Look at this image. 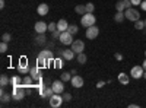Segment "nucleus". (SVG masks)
<instances>
[{
	"label": "nucleus",
	"mask_w": 146,
	"mask_h": 108,
	"mask_svg": "<svg viewBox=\"0 0 146 108\" xmlns=\"http://www.w3.org/2000/svg\"><path fill=\"white\" fill-rule=\"evenodd\" d=\"M27 95V88L23 85L19 86H12V98L16 99V101H22Z\"/></svg>",
	"instance_id": "f257e3e1"
},
{
	"label": "nucleus",
	"mask_w": 146,
	"mask_h": 108,
	"mask_svg": "<svg viewBox=\"0 0 146 108\" xmlns=\"http://www.w3.org/2000/svg\"><path fill=\"white\" fill-rule=\"evenodd\" d=\"M95 22H96V18L94 16V13H85L80 18V25L85 28H89V27L95 25Z\"/></svg>",
	"instance_id": "f03ea898"
},
{
	"label": "nucleus",
	"mask_w": 146,
	"mask_h": 108,
	"mask_svg": "<svg viewBox=\"0 0 146 108\" xmlns=\"http://www.w3.org/2000/svg\"><path fill=\"white\" fill-rule=\"evenodd\" d=\"M29 64H28V58L27 57H21L19 63H18V72L21 75H29Z\"/></svg>",
	"instance_id": "7ed1b4c3"
},
{
	"label": "nucleus",
	"mask_w": 146,
	"mask_h": 108,
	"mask_svg": "<svg viewBox=\"0 0 146 108\" xmlns=\"http://www.w3.org/2000/svg\"><path fill=\"white\" fill-rule=\"evenodd\" d=\"M126 19L131 21V22H136L137 19H140V13H139V10L135 9V7H129L126 9Z\"/></svg>",
	"instance_id": "20e7f679"
},
{
	"label": "nucleus",
	"mask_w": 146,
	"mask_h": 108,
	"mask_svg": "<svg viewBox=\"0 0 146 108\" xmlns=\"http://www.w3.org/2000/svg\"><path fill=\"white\" fill-rule=\"evenodd\" d=\"M85 35H86L88 40H95V38L100 35V28L96 27V25H92V27L86 28V32H85Z\"/></svg>",
	"instance_id": "39448f33"
},
{
	"label": "nucleus",
	"mask_w": 146,
	"mask_h": 108,
	"mask_svg": "<svg viewBox=\"0 0 146 108\" xmlns=\"http://www.w3.org/2000/svg\"><path fill=\"white\" fill-rule=\"evenodd\" d=\"M63 97H62V95H60V93H53L51 95V98H50V107H53V108H57V107H60V105H62L63 104Z\"/></svg>",
	"instance_id": "423d86ee"
},
{
	"label": "nucleus",
	"mask_w": 146,
	"mask_h": 108,
	"mask_svg": "<svg viewBox=\"0 0 146 108\" xmlns=\"http://www.w3.org/2000/svg\"><path fill=\"white\" fill-rule=\"evenodd\" d=\"M143 73H145L143 66H135V67H131V70H130V76H131L133 79H140V78H143Z\"/></svg>",
	"instance_id": "0eeeda50"
},
{
	"label": "nucleus",
	"mask_w": 146,
	"mask_h": 108,
	"mask_svg": "<svg viewBox=\"0 0 146 108\" xmlns=\"http://www.w3.org/2000/svg\"><path fill=\"white\" fill-rule=\"evenodd\" d=\"M70 48H72L73 51H75V54L83 53V50H85V42H83V41H80V40H75V41L72 42Z\"/></svg>",
	"instance_id": "6e6552de"
},
{
	"label": "nucleus",
	"mask_w": 146,
	"mask_h": 108,
	"mask_svg": "<svg viewBox=\"0 0 146 108\" xmlns=\"http://www.w3.org/2000/svg\"><path fill=\"white\" fill-rule=\"evenodd\" d=\"M73 41H75V40H73V35H72L69 31L62 32V35H60V42H62V44H64V45H72Z\"/></svg>",
	"instance_id": "1a4fd4ad"
},
{
	"label": "nucleus",
	"mask_w": 146,
	"mask_h": 108,
	"mask_svg": "<svg viewBox=\"0 0 146 108\" xmlns=\"http://www.w3.org/2000/svg\"><path fill=\"white\" fill-rule=\"evenodd\" d=\"M131 6H133L131 0H118L117 5H115V9H117V12H124L126 9H129Z\"/></svg>",
	"instance_id": "9d476101"
},
{
	"label": "nucleus",
	"mask_w": 146,
	"mask_h": 108,
	"mask_svg": "<svg viewBox=\"0 0 146 108\" xmlns=\"http://www.w3.org/2000/svg\"><path fill=\"white\" fill-rule=\"evenodd\" d=\"M70 83H72V86H73V88H78V89H79V88H82V86H83L85 80H83V78H82V76L75 75V76H72Z\"/></svg>",
	"instance_id": "9b49d317"
},
{
	"label": "nucleus",
	"mask_w": 146,
	"mask_h": 108,
	"mask_svg": "<svg viewBox=\"0 0 146 108\" xmlns=\"http://www.w3.org/2000/svg\"><path fill=\"white\" fill-rule=\"evenodd\" d=\"M51 86H53V89H54L56 93H63L64 92V82L62 79H60V80H54L51 83Z\"/></svg>",
	"instance_id": "f8f14e48"
},
{
	"label": "nucleus",
	"mask_w": 146,
	"mask_h": 108,
	"mask_svg": "<svg viewBox=\"0 0 146 108\" xmlns=\"http://www.w3.org/2000/svg\"><path fill=\"white\" fill-rule=\"evenodd\" d=\"M34 29L36 31V34H45L48 31V25H47L45 22H42V21H38V22L35 23Z\"/></svg>",
	"instance_id": "ddd939ff"
},
{
	"label": "nucleus",
	"mask_w": 146,
	"mask_h": 108,
	"mask_svg": "<svg viewBox=\"0 0 146 108\" xmlns=\"http://www.w3.org/2000/svg\"><path fill=\"white\" fill-rule=\"evenodd\" d=\"M29 75L32 76V79H34L35 82H38V80H41V79H42V76H41V73H40V66H38V64H36L35 67H31Z\"/></svg>",
	"instance_id": "4468645a"
},
{
	"label": "nucleus",
	"mask_w": 146,
	"mask_h": 108,
	"mask_svg": "<svg viewBox=\"0 0 146 108\" xmlns=\"http://www.w3.org/2000/svg\"><path fill=\"white\" fill-rule=\"evenodd\" d=\"M48 10H50V7H48L47 3H41V5H38V7H36V12H38L40 16H45L48 13Z\"/></svg>",
	"instance_id": "2eb2a0df"
},
{
	"label": "nucleus",
	"mask_w": 146,
	"mask_h": 108,
	"mask_svg": "<svg viewBox=\"0 0 146 108\" xmlns=\"http://www.w3.org/2000/svg\"><path fill=\"white\" fill-rule=\"evenodd\" d=\"M36 64H38L40 67H48L50 66V63H48V60L42 56V54H38V57H36Z\"/></svg>",
	"instance_id": "dca6fc26"
},
{
	"label": "nucleus",
	"mask_w": 146,
	"mask_h": 108,
	"mask_svg": "<svg viewBox=\"0 0 146 108\" xmlns=\"http://www.w3.org/2000/svg\"><path fill=\"white\" fill-rule=\"evenodd\" d=\"M67 28H69V23H67L66 19H60V21L57 22V29H58V31L64 32V31H67Z\"/></svg>",
	"instance_id": "f3484780"
},
{
	"label": "nucleus",
	"mask_w": 146,
	"mask_h": 108,
	"mask_svg": "<svg viewBox=\"0 0 146 108\" xmlns=\"http://www.w3.org/2000/svg\"><path fill=\"white\" fill-rule=\"evenodd\" d=\"M53 93H54V89H53V86H45V89H44V92H42V95H41V97H42V98H45V99H50Z\"/></svg>",
	"instance_id": "a211bd4d"
},
{
	"label": "nucleus",
	"mask_w": 146,
	"mask_h": 108,
	"mask_svg": "<svg viewBox=\"0 0 146 108\" xmlns=\"http://www.w3.org/2000/svg\"><path fill=\"white\" fill-rule=\"evenodd\" d=\"M118 82L121 83V85H127V83L130 82V76H129V75H126V73H123V72H121V73L118 75Z\"/></svg>",
	"instance_id": "6ab92c4d"
},
{
	"label": "nucleus",
	"mask_w": 146,
	"mask_h": 108,
	"mask_svg": "<svg viewBox=\"0 0 146 108\" xmlns=\"http://www.w3.org/2000/svg\"><path fill=\"white\" fill-rule=\"evenodd\" d=\"M73 57H75V51H73L72 48L63 51V58L64 60H69V62H70V60H73Z\"/></svg>",
	"instance_id": "aec40b11"
},
{
	"label": "nucleus",
	"mask_w": 146,
	"mask_h": 108,
	"mask_svg": "<svg viewBox=\"0 0 146 108\" xmlns=\"http://www.w3.org/2000/svg\"><path fill=\"white\" fill-rule=\"evenodd\" d=\"M32 83H34V79H32L31 75H27L25 78H22V85L25 86V88H27V86H31Z\"/></svg>",
	"instance_id": "412c9836"
},
{
	"label": "nucleus",
	"mask_w": 146,
	"mask_h": 108,
	"mask_svg": "<svg viewBox=\"0 0 146 108\" xmlns=\"http://www.w3.org/2000/svg\"><path fill=\"white\" fill-rule=\"evenodd\" d=\"M7 85H10V79L7 78V75H2L0 76V86L6 88Z\"/></svg>",
	"instance_id": "4be33fe9"
},
{
	"label": "nucleus",
	"mask_w": 146,
	"mask_h": 108,
	"mask_svg": "<svg viewBox=\"0 0 146 108\" xmlns=\"http://www.w3.org/2000/svg\"><path fill=\"white\" fill-rule=\"evenodd\" d=\"M63 57H57V58H54V62H53V66H54V69H62L63 67Z\"/></svg>",
	"instance_id": "5701e85b"
},
{
	"label": "nucleus",
	"mask_w": 146,
	"mask_h": 108,
	"mask_svg": "<svg viewBox=\"0 0 146 108\" xmlns=\"http://www.w3.org/2000/svg\"><path fill=\"white\" fill-rule=\"evenodd\" d=\"M19 85H22V79L19 76L10 78V86H19Z\"/></svg>",
	"instance_id": "b1692460"
},
{
	"label": "nucleus",
	"mask_w": 146,
	"mask_h": 108,
	"mask_svg": "<svg viewBox=\"0 0 146 108\" xmlns=\"http://www.w3.org/2000/svg\"><path fill=\"white\" fill-rule=\"evenodd\" d=\"M124 19H126V15L123 13V12H117V13L114 15V21H115L117 23H121Z\"/></svg>",
	"instance_id": "393cba45"
},
{
	"label": "nucleus",
	"mask_w": 146,
	"mask_h": 108,
	"mask_svg": "<svg viewBox=\"0 0 146 108\" xmlns=\"http://www.w3.org/2000/svg\"><path fill=\"white\" fill-rule=\"evenodd\" d=\"M35 44L36 45H44L45 44V34H38V37L35 38Z\"/></svg>",
	"instance_id": "a878e982"
},
{
	"label": "nucleus",
	"mask_w": 146,
	"mask_h": 108,
	"mask_svg": "<svg viewBox=\"0 0 146 108\" xmlns=\"http://www.w3.org/2000/svg\"><path fill=\"white\" fill-rule=\"evenodd\" d=\"M75 12L79 13V15H85V13H86V6H85V5H78L75 7Z\"/></svg>",
	"instance_id": "bb28decb"
},
{
	"label": "nucleus",
	"mask_w": 146,
	"mask_h": 108,
	"mask_svg": "<svg viewBox=\"0 0 146 108\" xmlns=\"http://www.w3.org/2000/svg\"><path fill=\"white\" fill-rule=\"evenodd\" d=\"M86 60H88V57H86L85 53H79L78 54V63L79 64H85V63H86Z\"/></svg>",
	"instance_id": "cd10ccee"
},
{
	"label": "nucleus",
	"mask_w": 146,
	"mask_h": 108,
	"mask_svg": "<svg viewBox=\"0 0 146 108\" xmlns=\"http://www.w3.org/2000/svg\"><path fill=\"white\" fill-rule=\"evenodd\" d=\"M60 79H62L63 82H70V80H72V73H69V72H64V73H62Z\"/></svg>",
	"instance_id": "c85d7f7f"
},
{
	"label": "nucleus",
	"mask_w": 146,
	"mask_h": 108,
	"mask_svg": "<svg viewBox=\"0 0 146 108\" xmlns=\"http://www.w3.org/2000/svg\"><path fill=\"white\" fill-rule=\"evenodd\" d=\"M135 28H136V29H139V31H142V29L145 28V21L137 19V21L135 22Z\"/></svg>",
	"instance_id": "c756f323"
},
{
	"label": "nucleus",
	"mask_w": 146,
	"mask_h": 108,
	"mask_svg": "<svg viewBox=\"0 0 146 108\" xmlns=\"http://www.w3.org/2000/svg\"><path fill=\"white\" fill-rule=\"evenodd\" d=\"M67 31L72 34V35H75V34H78V31H79V28H78V25H75V23H72V25H69V28H67Z\"/></svg>",
	"instance_id": "7c9ffc66"
},
{
	"label": "nucleus",
	"mask_w": 146,
	"mask_h": 108,
	"mask_svg": "<svg viewBox=\"0 0 146 108\" xmlns=\"http://www.w3.org/2000/svg\"><path fill=\"white\" fill-rule=\"evenodd\" d=\"M85 6H86V13H94V10H95L94 3H86Z\"/></svg>",
	"instance_id": "2f4dec72"
},
{
	"label": "nucleus",
	"mask_w": 146,
	"mask_h": 108,
	"mask_svg": "<svg viewBox=\"0 0 146 108\" xmlns=\"http://www.w3.org/2000/svg\"><path fill=\"white\" fill-rule=\"evenodd\" d=\"M10 98H12V95H9V93H3V95H2V104L9 102V101H10Z\"/></svg>",
	"instance_id": "473e14b6"
},
{
	"label": "nucleus",
	"mask_w": 146,
	"mask_h": 108,
	"mask_svg": "<svg viewBox=\"0 0 146 108\" xmlns=\"http://www.w3.org/2000/svg\"><path fill=\"white\" fill-rule=\"evenodd\" d=\"M51 35H53V38H54V40H60V35H62V31L56 29V31H53V32H51Z\"/></svg>",
	"instance_id": "72a5a7b5"
},
{
	"label": "nucleus",
	"mask_w": 146,
	"mask_h": 108,
	"mask_svg": "<svg viewBox=\"0 0 146 108\" xmlns=\"http://www.w3.org/2000/svg\"><path fill=\"white\" fill-rule=\"evenodd\" d=\"M7 51V42L2 41V44H0V53H6Z\"/></svg>",
	"instance_id": "f704fd0d"
},
{
	"label": "nucleus",
	"mask_w": 146,
	"mask_h": 108,
	"mask_svg": "<svg viewBox=\"0 0 146 108\" xmlns=\"http://www.w3.org/2000/svg\"><path fill=\"white\" fill-rule=\"evenodd\" d=\"M56 29H57V23H54V22L48 23V31H50V32H53V31H56Z\"/></svg>",
	"instance_id": "c9c22d12"
},
{
	"label": "nucleus",
	"mask_w": 146,
	"mask_h": 108,
	"mask_svg": "<svg viewBox=\"0 0 146 108\" xmlns=\"http://www.w3.org/2000/svg\"><path fill=\"white\" fill-rule=\"evenodd\" d=\"M10 40H12L10 34H3V35H2V41H5V42H9Z\"/></svg>",
	"instance_id": "e433bc0d"
},
{
	"label": "nucleus",
	"mask_w": 146,
	"mask_h": 108,
	"mask_svg": "<svg viewBox=\"0 0 146 108\" xmlns=\"http://www.w3.org/2000/svg\"><path fill=\"white\" fill-rule=\"evenodd\" d=\"M63 99L69 102V101L72 99V93H69V92H66V93H63Z\"/></svg>",
	"instance_id": "4c0bfd02"
},
{
	"label": "nucleus",
	"mask_w": 146,
	"mask_h": 108,
	"mask_svg": "<svg viewBox=\"0 0 146 108\" xmlns=\"http://www.w3.org/2000/svg\"><path fill=\"white\" fill-rule=\"evenodd\" d=\"M140 3H142V0H131L133 6H140Z\"/></svg>",
	"instance_id": "58836bf2"
},
{
	"label": "nucleus",
	"mask_w": 146,
	"mask_h": 108,
	"mask_svg": "<svg viewBox=\"0 0 146 108\" xmlns=\"http://www.w3.org/2000/svg\"><path fill=\"white\" fill-rule=\"evenodd\" d=\"M115 60H118V62H120V60H123V54H121V53H115Z\"/></svg>",
	"instance_id": "ea45409f"
},
{
	"label": "nucleus",
	"mask_w": 146,
	"mask_h": 108,
	"mask_svg": "<svg viewBox=\"0 0 146 108\" xmlns=\"http://www.w3.org/2000/svg\"><path fill=\"white\" fill-rule=\"evenodd\" d=\"M102 86H105V82H104V80H101V82L96 83V88H102Z\"/></svg>",
	"instance_id": "a19ab883"
},
{
	"label": "nucleus",
	"mask_w": 146,
	"mask_h": 108,
	"mask_svg": "<svg viewBox=\"0 0 146 108\" xmlns=\"http://www.w3.org/2000/svg\"><path fill=\"white\" fill-rule=\"evenodd\" d=\"M140 9L146 12V0H145V2H142V3H140Z\"/></svg>",
	"instance_id": "79ce46f5"
},
{
	"label": "nucleus",
	"mask_w": 146,
	"mask_h": 108,
	"mask_svg": "<svg viewBox=\"0 0 146 108\" xmlns=\"http://www.w3.org/2000/svg\"><path fill=\"white\" fill-rule=\"evenodd\" d=\"M0 7H2V9L5 7V0H0Z\"/></svg>",
	"instance_id": "37998d69"
},
{
	"label": "nucleus",
	"mask_w": 146,
	"mask_h": 108,
	"mask_svg": "<svg viewBox=\"0 0 146 108\" xmlns=\"http://www.w3.org/2000/svg\"><path fill=\"white\" fill-rule=\"evenodd\" d=\"M136 107H139V105H137V104H130V105H129V108H136Z\"/></svg>",
	"instance_id": "c03bdc74"
},
{
	"label": "nucleus",
	"mask_w": 146,
	"mask_h": 108,
	"mask_svg": "<svg viewBox=\"0 0 146 108\" xmlns=\"http://www.w3.org/2000/svg\"><path fill=\"white\" fill-rule=\"evenodd\" d=\"M142 66H143V69L146 70V58H145V62H143V64H142Z\"/></svg>",
	"instance_id": "a18cd8bd"
},
{
	"label": "nucleus",
	"mask_w": 146,
	"mask_h": 108,
	"mask_svg": "<svg viewBox=\"0 0 146 108\" xmlns=\"http://www.w3.org/2000/svg\"><path fill=\"white\" fill-rule=\"evenodd\" d=\"M143 79H146V70H145V73H143Z\"/></svg>",
	"instance_id": "49530a36"
},
{
	"label": "nucleus",
	"mask_w": 146,
	"mask_h": 108,
	"mask_svg": "<svg viewBox=\"0 0 146 108\" xmlns=\"http://www.w3.org/2000/svg\"><path fill=\"white\" fill-rule=\"evenodd\" d=\"M145 28H146V19H145Z\"/></svg>",
	"instance_id": "de8ad7c7"
},
{
	"label": "nucleus",
	"mask_w": 146,
	"mask_h": 108,
	"mask_svg": "<svg viewBox=\"0 0 146 108\" xmlns=\"http://www.w3.org/2000/svg\"><path fill=\"white\" fill-rule=\"evenodd\" d=\"M145 57H146V50H145Z\"/></svg>",
	"instance_id": "09e8293b"
},
{
	"label": "nucleus",
	"mask_w": 146,
	"mask_h": 108,
	"mask_svg": "<svg viewBox=\"0 0 146 108\" xmlns=\"http://www.w3.org/2000/svg\"><path fill=\"white\" fill-rule=\"evenodd\" d=\"M117 2H118V0H117Z\"/></svg>",
	"instance_id": "8fccbe9b"
}]
</instances>
